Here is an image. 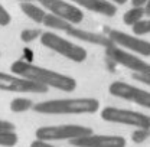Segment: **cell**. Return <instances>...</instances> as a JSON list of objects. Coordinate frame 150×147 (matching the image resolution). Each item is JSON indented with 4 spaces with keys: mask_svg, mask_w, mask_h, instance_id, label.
<instances>
[{
    "mask_svg": "<svg viewBox=\"0 0 150 147\" xmlns=\"http://www.w3.org/2000/svg\"><path fill=\"white\" fill-rule=\"evenodd\" d=\"M94 134L93 129L79 124H62V126H46L36 130L35 136L36 140L42 141H64L68 140L69 143Z\"/></svg>",
    "mask_w": 150,
    "mask_h": 147,
    "instance_id": "cell-3",
    "label": "cell"
},
{
    "mask_svg": "<svg viewBox=\"0 0 150 147\" xmlns=\"http://www.w3.org/2000/svg\"><path fill=\"white\" fill-rule=\"evenodd\" d=\"M149 0H131V4L133 7H144L147 4Z\"/></svg>",
    "mask_w": 150,
    "mask_h": 147,
    "instance_id": "cell-26",
    "label": "cell"
},
{
    "mask_svg": "<svg viewBox=\"0 0 150 147\" xmlns=\"http://www.w3.org/2000/svg\"><path fill=\"white\" fill-rule=\"evenodd\" d=\"M20 10H22L28 18L32 19V20L36 22V23H43V20H45L46 15H48V13L43 10V7L33 4L32 1L22 3V4H20Z\"/></svg>",
    "mask_w": 150,
    "mask_h": 147,
    "instance_id": "cell-14",
    "label": "cell"
},
{
    "mask_svg": "<svg viewBox=\"0 0 150 147\" xmlns=\"http://www.w3.org/2000/svg\"><path fill=\"white\" fill-rule=\"evenodd\" d=\"M43 25H45L46 28H49V29L62 30V32H65V33L74 26L72 23H69V22H67V20H64V19L58 18L55 15H51V13L46 15V18L43 20Z\"/></svg>",
    "mask_w": 150,
    "mask_h": 147,
    "instance_id": "cell-15",
    "label": "cell"
},
{
    "mask_svg": "<svg viewBox=\"0 0 150 147\" xmlns=\"http://www.w3.org/2000/svg\"><path fill=\"white\" fill-rule=\"evenodd\" d=\"M9 130H15L13 123L6 121V120H0V131H9Z\"/></svg>",
    "mask_w": 150,
    "mask_h": 147,
    "instance_id": "cell-24",
    "label": "cell"
},
{
    "mask_svg": "<svg viewBox=\"0 0 150 147\" xmlns=\"http://www.w3.org/2000/svg\"><path fill=\"white\" fill-rule=\"evenodd\" d=\"M40 43L45 48L62 55L64 58H67L69 61H74L76 64L84 62L87 59V55H88L85 48L76 45V43L65 39V37L59 36L54 32H43L42 36H40Z\"/></svg>",
    "mask_w": 150,
    "mask_h": 147,
    "instance_id": "cell-4",
    "label": "cell"
},
{
    "mask_svg": "<svg viewBox=\"0 0 150 147\" xmlns=\"http://www.w3.org/2000/svg\"><path fill=\"white\" fill-rule=\"evenodd\" d=\"M12 22V16L10 13L4 9V6L0 3V26H7Z\"/></svg>",
    "mask_w": 150,
    "mask_h": 147,
    "instance_id": "cell-22",
    "label": "cell"
},
{
    "mask_svg": "<svg viewBox=\"0 0 150 147\" xmlns=\"http://www.w3.org/2000/svg\"><path fill=\"white\" fill-rule=\"evenodd\" d=\"M0 90L7 92H19V94H25V92L45 94V92H48V88L40 84H36L30 79H26V78L15 75V74L4 72H0Z\"/></svg>",
    "mask_w": 150,
    "mask_h": 147,
    "instance_id": "cell-10",
    "label": "cell"
},
{
    "mask_svg": "<svg viewBox=\"0 0 150 147\" xmlns=\"http://www.w3.org/2000/svg\"><path fill=\"white\" fill-rule=\"evenodd\" d=\"M19 1H22V3H26V1H32V0H19Z\"/></svg>",
    "mask_w": 150,
    "mask_h": 147,
    "instance_id": "cell-29",
    "label": "cell"
},
{
    "mask_svg": "<svg viewBox=\"0 0 150 147\" xmlns=\"http://www.w3.org/2000/svg\"><path fill=\"white\" fill-rule=\"evenodd\" d=\"M108 37L112 45L140 56H150V42L136 35H129L121 30H110Z\"/></svg>",
    "mask_w": 150,
    "mask_h": 147,
    "instance_id": "cell-8",
    "label": "cell"
},
{
    "mask_svg": "<svg viewBox=\"0 0 150 147\" xmlns=\"http://www.w3.org/2000/svg\"><path fill=\"white\" fill-rule=\"evenodd\" d=\"M101 118L107 123L131 126L136 129H150V115L139 111L117 108V107H105L101 110Z\"/></svg>",
    "mask_w": 150,
    "mask_h": 147,
    "instance_id": "cell-5",
    "label": "cell"
},
{
    "mask_svg": "<svg viewBox=\"0 0 150 147\" xmlns=\"http://www.w3.org/2000/svg\"><path fill=\"white\" fill-rule=\"evenodd\" d=\"M33 110L39 114H94L100 110V101L95 98H61L36 102Z\"/></svg>",
    "mask_w": 150,
    "mask_h": 147,
    "instance_id": "cell-2",
    "label": "cell"
},
{
    "mask_svg": "<svg viewBox=\"0 0 150 147\" xmlns=\"http://www.w3.org/2000/svg\"><path fill=\"white\" fill-rule=\"evenodd\" d=\"M30 147H55V146H52V144H51V143H48V141L35 140V141H32V143H30Z\"/></svg>",
    "mask_w": 150,
    "mask_h": 147,
    "instance_id": "cell-25",
    "label": "cell"
},
{
    "mask_svg": "<svg viewBox=\"0 0 150 147\" xmlns=\"http://www.w3.org/2000/svg\"><path fill=\"white\" fill-rule=\"evenodd\" d=\"M144 16H146L144 7H131L130 10H127V12L123 15V22H124V25L133 28V26H136L139 22H142Z\"/></svg>",
    "mask_w": 150,
    "mask_h": 147,
    "instance_id": "cell-16",
    "label": "cell"
},
{
    "mask_svg": "<svg viewBox=\"0 0 150 147\" xmlns=\"http://www.w3.org/2000/svg\"><path fill=\"white\" fill-rule=\"evenodd\" d=\"M105 54L108 56V59H111L112 62L130 69L133 74L137 75H150V64L146 62L143 58L137 56L136 54H131L129 51H124L115 45H112L110 48L105 49Z\"/></svg>",
    "mask_w": 150,
    "mask_h": 147,
    "instance_id": "cell-6",
    "label": "cell"
},
{
    "mask_svg": "<svg viewBox=\"0 0 150 147\" xmlns=\"http://www.w3.org/2000/svg\"><path fill=\"white\" fill-rule=\"evenodd\" d=\"M33 108V102L29 100V98H23V97H19L12 100L10 102V110L13 112H25V111Z\"/></svg>",
    "mask_w": 150,
    "mask_h": 147,
    "instance_id": "cell-17",
    "label": "cell"
},
{
    "mask_svg": "<svg viewBox=\"0 0 150 147\" xmlns=\"http://www.w3.org/2000/svg\"><path fill=\"white\" fill-rule=\"evenodd\" d=\"M133 33L136 36H143V35H149L150 33V18L143 19L142 22H139L136 26H133Z\"/></svg>",
    "mask_w": 150,
    "mask_h": 147,
    "instance_id": "cell-20",
    "label": "cell"
},
{
    "mask_svg": "<svg viewBox=\"0 0 150 147\" xmlns=\"http://www.w3.org/2000/svg\"><path fill=\"white\" fill-rule=\"evenodd\" d=\"M69 1H72L90 12L107 16V18H112L117 13V6L108 0H69Z\"/></svg>",
    "mask_w": 150,
    "mask_h": 147,
    "instance_id": "cell-12",
    "label": "cell"
},
{
    "mask_svg": "<svg viewBox=\"0 0 150 147\" xmlns=\"http://www.w3.org/2000/svg\"><path fill=\"white\" fill-rule=\"evenodd\" d=\"M144 12H146V16H150V0L147 1V4L144 6Z\"/></svg>",
    "mask_w": 150,
    "mask_h": 147,
    "instance_id": "cell-28",
    "label": "cell"
},
{
    "mask_svg": "<svg viewBox=\"0 0 150 147\" xmlns=\"http://www.w3.org/2000/svg\"><path fill=\"white\" fill-rule=\"evenodd\" d=\"M108 1H111L112 4H126L129 0H108Z\"/></svg>",
    "mask_w": 150,
    "mask_h": 147,
    "instance_id": "cell-27",
    "label": "cell"
},
{
    "mask_svg": "<svg viewBox=\"0 0 150 147\" xmlns=\"http://www.w3.org/2000/svg\"><path fill=\"white\" fill-rule=\"evenodd\" d=\"M75 147H126L127 141L121 136L114 134H91L71 141Z\"/></svg>",
    "mask_w": 150,
    "mask_h": 147,
    "instance_id": "cell-11",
    "label": "cell"
},
{
    "mask_svg": "<svg viewBox=\"0 0 150 147\" xmlns=\"http://www.w3.org/2000/svg\"><path fill=\"white\" fill-rule=\"evenodd\" d=\"M15 75L30 79L36 84H40L46 88H56L64 92H72L76 88V81L69 75H64L56 71L38 66L26 61H15L10 66Z\"/></svg>",
    "mask_w": 150,
    "mask_h": 147,
    "instance_id": "cell-1",
    "label": "cell"
},
{
    "mask_svg": "<svg viewBox=\"0 0 150 147\" xmlns=\"http://www.w3.org/2000/svg\"><path fill=\"white\" fill-rule=\"evenodd\" d=\"M18 144V134L15 130L9 131H0V146L3 147H13Z\"/></svg>",
    "mask_w": 150,
    "mask_h": 147,
    "instance_id": "cell-18",
    "label": "cell"
},
{
    "mask_svg": "<svg viewBox=\"0 0 150 147\" xmlns=\"http://www.w3.org/2000/svg\"><path fill=\"white\" fill-rule=\"evenodd\" d=\"M36 1L51 15H55L72 25H78L84 20V12L78 6L67 0H36Z\"/></svg>",
    "mask_w": 150,
    "mask_h": 147,
    "instance_id": "cell-9",
    "label": "cell"
},
{
    "mask_svg": "<svg viewBox=\"0 0 150 147\" xmlns=\"http://www.w3.org/2000/svg\"><path fill=\"white\" fill-rule=\"evenodd\" d=\"M0 56H1V52H0Z\"/></svg>",
    "mask_w": 150,
    "mask_h": 147,
    "instance_id": "cell-30",
    "label": "cell"
},
{
    "mask_svg": "<svg viewBox=\"0 0 150 147\" xmlns=\"http://www.w3.org/2000/svg\"><path fill=\"white\" fill-rule=\"evenodd\" d=\"M42 33L43 32L39 30V29H25V30L20 32V40L25 42V43H30V42L36 40L38 37L42 36Z\"/></svg>",
    "mask_w": 150,
    "mask_h": 147,
    "instance_id": "cell-19",
    "label": "cell"
},
{
    "mask_svg": "<svg viewBox=\"0 0 150 147\" xmlns=\"http://www.w3.org/2000/svg\"><path fill=\"white\" fill-rule=\"evenodd\" d=\"M133 78L144 85H149L150 87V75H137V74H133Z\"/></svg>",
    "mask_w": 150,
    "mask_h": 147,
    "instance_id": "cell-23",
    "label": "cell"
},
{
    "mask_svg": "<svg viewBox=\"0 0 150 147\" xmlns=\"http://www.w3.org/2000/svg\"><path fill=\"white\" fill-rule=\"evenodd\" d=\"M108 92L112 97H117V98H121L126 101H131L143 108L150 110V91L134 87V85L123 82V81H114L108 87Z\"/></svg>",
    "mask_w": 150,
    "mask_h": 147,
    "instance_id": "cell-7",
    "label": "cell"
},
{
    "mask_svg": "<svg viewBox=\"0 0 150 147\" xmlns=\"http://www.w3.org/2000/svg\"><path fill=\"white\" fill-rule=\"evenodd\" d=\"M150 137V129H136L131 134V140L136 144H140L143 141H146Z\"/></svg>",
    "mask_w": 150,
    "mask_h": 147,
    "instance_id": "cell-21",
    "label": "cell"
},
{
    "mask_svg": "<svg viewBox=\"0 0 150 147\" xmlns=\"http://www.w3.org/2000/svg\"><path fill=\"white\" fill-rule=\"evenodd\" d=\"M69 36L75 37L78 40H82V42H87V43H91V45H98V46H104L105 49L112 46V42L110 40V37L105 36V35H101V33H95V32H90V30H84V29H79V28H71L68 32H67Z\"/></svg>",
    "mask_w": 150,
    "mask_h": 147,
    "instance_id": "cell-13",
    "label": "cell"
}]
</instances>
